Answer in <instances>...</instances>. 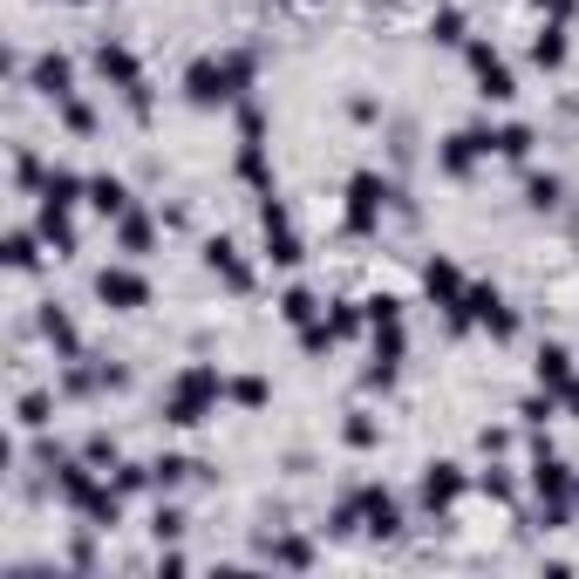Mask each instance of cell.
I'll return each instance as SVG.
<instances>
[{
  "mask_svg": "<svg viewBox=\"0 0 579 579\" xmlns=\"http://www.w3.org/2000/svg\"><path fill=\"white\" fill-rule=\"evenodd\" d=\"M260 75V55H246V48H225V55H198L185 68V96L198 110H218V103H239L246 89H253Z\"/></svg>",
  "mask_w": 579,
  "mask_h": 579,
  "instance_id": "1",
  "label": "cell"
},
{
  "mask_svg": "<svg viewBox=\"0 0 579 579\" xmlns=\"http://www.w3.org/2000/svg\"><path fill=\"white\" fill-rule=\"evenodd\" d=\"M218 395H225V375L218 368H185L178 382L164 389V423H178V430H191V423H205L212 410H218Z\"/></svg>",
  "mask_w": 579,
  "mask_h": 579,
  "instance_id": "2",
  "label": "cell"
},
{
  "mask_svg": "<svg viewBox=\"0 0 579 579\" xmlns=\"http://www.w3.org/2000/svg\"><path fill=\"white\" fill-rule=\"evenodd\" d=\"M389 178L382 171H355V178H348V232L355 239H368L375 225H382V205H389Z\"/></svg>",
  "mask_w": 579,
  "mask_h": 579,
  "instance_id": "3",
  "label": "cell"
},
{
  "mask_svg": "<svg viewBox=\"0 0 579 579\" xmlns=\"http://www.w3.org/2000/svg\"><path fill=\"white\" fill-rule=\"evenodd\" d=\"M498 150V130H484V123H470V130H457V137H443V150H437V164H443V178H470L477 164H484Z\"/></svg>",
  "mask_w": 579,
  "mask_h": 579,
  "instance_id": "4",
  "label": "cell"
},
{
  "mask_svg": "<svg viewBox=\"0 0 579 579\" xmlns=\"http://www.w3.org/2000/svg\"><path fill=\"white\" fill-rule=\"evenodd\" d=\"M464 55H470V75H477V96H484V103H512V96H518V75H512V62L498 55L491 41H470Z\"/></svg>",
  "mask_w": 579,
  "mask_h": 579,
  "instance_id": "5",
  "label": "cell"
},
{
  "mask_svg": "<svg viewBox=\"0 0 579 579\" xmlns=\"http://www.w3.org/2000/svg\"><path fill=\"white\" fill-rule=\"evenodd\" d=\"M423 293H430L437 307L450 314V327H457V335H464V327H477L470 307H464V293H470V287H464V273L450 266V260H430V266H423Z\"/></svg>",
  "mask_w": 579,
  "mask_h": 579,
  "instance_id": "6",
  "label": "cell"
},
{
  "mask_svg": "<svg viewBox=\"0 0 579 579\" xmlns=\"http://www.w3.org/2000/svg\"><path fill=\"white\" fill-rule=\"evenodd\" d=\"M96 300L116 307V314H137V307H150V280L137 266H103L96 273Z\"/></svg>",
  "mask_w": 579,
  "mask_h": 579,
  "instance_id": "7",
  "label": "cell"
},
{
  "mask_svg": "<svg viewBox=\"0 0 579 579\" xmlns=\"http://www.w3.org/2000/svg\"><path fill=\"white\" fill-rule=\"evenodd\" d=\"M464 307H470V320L484 327L491 341H512V335H518V314L505 307V293H498V287H470V293H464Z\"/></svg>",
  "mask_w": 579,
  "mask_h": 579,
  "instance_id": "8",
  "label": "cell"
},
{
  "mask_svg": "<svg viewBox=\"0 0 579 579\" xmlns=\"http://www.w3.org/2000/svg\"><path fill=\"white\" fill-rule=\"evenodd\" d=\"M260 225H266V260L273 266H300V232H293V218L280 198H266L260 205Z\"/></svg>",
  "mask_w": 579,
  "mask_h": 579,
  "instance_id": "9",
  "label": "cell"
},
{
  "mask_svg": "<svg viewBox=\"0 0 579 579\" xmlns=\"http://www.w3.org/2000/svg\"><path fill=\"white\" fill-rule=\"evenodd\" d=\"M532 484H539V498H545V505H572V512H579V477H572V464H559V457H552V450H539Z\"/></svg>",
  "mask_w": 579,
  "mask_h": 579,
  "instance_id": "10",
  "label": "cell"
},
{
  "mask_svg": "<svg viewBox=\"0 0 579 579\" xmlns=\"http://www.w3.org/2000/svg\"><path fill=\"white\" fill-rule=\"evenodd\" d=\"M470 491V477L457 470V464H430V470H423V512H450V505H457V498Z\"/></svg>",
  "mask_w": 579,
  "mask_h": 579,
  "instance_id": "11",
  "label": "cell"
},
{
  "mask_svg": "<svg viewBox=\"0 0 579 579\" xmlns=\"http://www.w3.org/2000/svg\"><path fill=\"white\" fill-rule=\"evenodd\" d=\"M28 89H41L48 103H62V96H75V62L48 48V55H35V68H28Z\"/></svg>",
  "mask_w": 579,
  "mask_h": 579,
  "instance_id": "12",
  "label": "cell"
},
{
  "mask_svg": "<svg viewBox=\"0 0 579 579\" xmlns=\"http://www.w3.org/2000/svg\"><path fill=\"white\" fill-rule=\"evenodd\" d=\"M355 498H362V518H368L362 532H368V539H395V532H402V505H395L382 484H368V491H355Z\"/></svg>",
  "mask_w": 579,
  "mask_h": 579,
  "instance_id": "13",
  "label": "cell"
},
{
  "mask_svg": "<svg viewBox=\"0 0 579 579\" xmlns=\"http://www.w3.org/2000/svg\"><path fill=\"white\" fill-rule=\"evenodd\" d=\"M205 266H212L232 293H253V266L239 260V246H232V239H205Z\"/></svg>",
  "mask_w": 579,
  "mask_h": 579,
  "instance_id": "14",
  "label": "cell"
},
{
  "mask_svg": "<svg viewBox=\"0 0 579 579\" xmlns=\"http://www.w3.org/2000/svg\"><path fill=\"white\" fill-rule=\"evenodd\" d=\"M35 232H41L48 246H55V260H68L75 246H83V239H75V218H68V205H48V198H41V212H35Z\"/></svg>",
  "mask_w": 579,
  "mask_h": 579,
  "instance_id": "15",
  "label": "cell"
},
{
  "mask_svg": "<svg viewBox=\"0 0 579 579\" xmlns=\"http://www.w3.org/2000/svg\"><path fill=\"white\" fill-rule=\"evenodd\" d=\"M75 512L89 518V532H110V525L123 518V491H116V484H103V477H96V484H89V498H83V505H75Z\"/></svg>",
  "mask_w": 579,
  "mask_h": 579,
  "instance_id": "16",
  "label": "cell"
},
{
  "mask_svg": "<svg viewBox=\"0 0 579 579\" xmlns=\"http://www.w3.org/2000/svg\"><path fill=\"white\" fill-rule=\"evenodd\" d=\"M532 375H539V389H552V395H559V389L572 382V348L545 341V348H539V362H532Z\"/></svg>",
  "mask_w": 579,
  "mask_h": 579,
  "instance_id": "17",
  "label": "cell"
},
{
  "mask_svg": "<svg viewBox=\"0 0 579 579\" xmlns=\"http://www.w3.org/2000/svg\"><path fill=\"white\" fill-rule=\"evenodd\" d=\"M116 246H123L130 260H143L150 246H158V225H150L143 212H123V218H116Z\"/></svg>",
  "mask_w": 579,
  "mask_h": 579,
  "instance_id": "18",
  "label": "cell"
},
{
  "mask_svg": "<svg viewBox=\"0 0 579 579\" xmlns=\"http://www.w3.org/2000/svg\"><path fill=\"white\" fill-rule=\"evenodd\" d=\"M41 335L55 341V355H62V362H75V355H83V335H75V320H68L62 307H41Z\"/></svg>",
  "mask_w": 579,
  "mask_h": 579,
  "instance_id": "19",
  "label": "cell"
},
{
  "mask_svg": "<svg viewBox=\"0 0 579 579\" xmlns=\"http://www.w3.org/2000/svg\"><path fill=\"white\" fill-rule=\"evenodd\" d=\"M566 55H572L566 21H545V28H539V41H532V62H539V68H566Z\"/></svg>",
  "mask_w": 579,
  "mask_h": 579,
  "instance_id": "20",
  "label": "cell"
},
{
  "mask_svg": "<svg viewBox=\"0 0 579 579\" xmlns=\"http://www.w3.org/2000/svg\"><path fill=\"white\" fill-rule=\"evenodd\" d=\"M239 178L253 185L260 198H273V164H266V143H239Z\"/></svg>",
  "mask_w": 579,
  "mask_h": 579,
  "instance_id": "21",
  "label": "cell"
},
{
  "mask_svg": "<svg viewBox=\"0 0 579 579\" xmlns=\"http://www.w3.org/2000/svg\"><path fill=\"white\" fill-rule=\"evenodd\" d=\"M89 205L103 218H123V212H130V185H123V178H89Z\"/></svg>",
  "mask_w": 579,
  "mask_h": 579,
  "instance_id": "22",
  "label": "cell"
},
{
  "mask_svg": "<svg viewBox=\"0 0 579 579\" xmlns=\"http://www.w3.org/2000/svg\"><path fill=\"white\" fill-rule=\"evenodd\" d=\"M41 198H48V205H83V198H89V185L75 178V171H48V185H41Z\"/></svg>",
  "mask_w": 579,
  "mask_h": 579,
  "instance_id": "23",
  "label": "cell"
},
{
  "mask_svg": "<svg viewBox=\"0 0 579 579\" xmlns=\"http://www.w3.org/2000/svg\"><path fill=\"white\" fill-rule=\"evenodd\" d=\"M280 320H287V327H307V320H320V300H314L307 287H287V293H280Z\"/></svg>",
  "mask_w": 579,
  "mask_h": 579,
  "instance_id": "24",
  "label": "cell"
},
{
  "mask_svg": "<svg viewBox=\"0 0 579 579\" xmlns=\"http://www.w3.org/2000/svg\"><path fill=\"white\" fill-rule=\"evenodd\" d=\"M48 416H55V395H48V389H28V395H21V410H14L21 430H48Z\"/></svg>",
  "mask_w": 579,
  "mask_h": 579,
  "instance_id": "25",
  "label": "cell"
},
{
  "mask_svg": "<svg viewBox=\"0 0 579 579\" xmlns=\"http://www.w3.org/2000/svg\"><path fill=\"white\" fill-rule=\"evenodd\" d=\"M8 266L14 273H35L41 266V232H8Z\"/></svg>",
  "mask_w": 579,
  "mask_h": 579,
  "instance_id": "26",
  "label": "cell"
},
{
  "mask_svg": "<svg viewBox=\"0 0 579 579\" xmlns=\"http://www.w3.org/2000/svg\"><path fill=\"white\" fill-rule=\"evenodd\" d=\"M225 395H232L239 410H266V395H273V389L260 382V375H239V382H225Z\"/></svg>",
  "mask_w": 579,
  "mask_h": 579,
  "instance_id": "27",
  "label": "cell"
},
{
  "mask_svg": "<svg viewBox=\"0 0 579 579\" xmlns=\"http://www.w3.org/2000/svg\"><path fill=\"white\" fill-rule=\"evenodd\" d=\"M55 110H62V123H68V130H75V137H89V130H96V110L83 103V96H62V103H55Z\"/></svg>",
  "mask_w": 579,
  "mask_h": 579,
  "instance_id": "28",
  "label": "cell"
},
{
  "mask_svg": "<svg viewBox=\"0 0 579 579\" xmlns=\"http://www.w3.org/2000/svg\"><path fill=\"white\" fill-rule=\"evenodd\" d=\"M559 198H566V185H559V178H532V185H525V205H532V212H552Z\"/></svg>",
  "mask_w": 579,
  "mask_h": 579,
  "instance_id": "29",
  "label": "cell"
},
{
  "mask_svg": "<svg viewBox=\"0 0 579 579\" xmlns=\"http://www.w3.org/2000/svg\"><path fill=\"white\" fill-rule=\"evenodd\" d=\"M327 327H335V341L362 335V307H355V300H335V314H327Z\"/></svg>",
  "mask_w": 579,
  "mask_h": 579,
  "instance_id": "30",
  "label": "cell"
},
{
  "mask_svg": "<svg viewBox=\"0 0 579 579\" xmlns=\"http://www.w3.org/2000/svg\"><path fill=\"white\" fill-rule=\"evenodd\" d=\"M266 552H273L280 566H314V545H307V539H273Z\"/></svg>",
  "mask_w": 579,
  "mask_h": 579,
  "instance_id": "31",
  "label": "cell"
},
{
  "mask_svg": "<svg viewBox=\"0 0 579 579\" xmlns=\"http://www.w3.org/2000/svg\"><path fill=\"white\" fill-rule=\"evenodd\" d=\"M498 158H532V130H525V123L498 130Z\"/></svg>",
  "mask_w": 579,
  "mask_h": 579,
  "instance_id": "32",
  "label": "cell"
},
{
  "mask_svg": "<svg viewBox=\"0 0 579 579\" xmlns=\"http://www.w3.org/2000/svg\"><path fill=\"white\" fill-rule=\"evenodd\" d=\"M430 35H437V41H464V8H443V14L430 21Z\"/></svg>",
  "mask_w": 579,
  "mask_h": 579,
  "instance_id": "33",
  "label": "cell"
},
{
  "mask_svg": "<svg viewBox=\"0 0 579 579\" xmlns=\"http://www.w3.org/2000/svg\"><path fill=\"white\" fill-rule=\"evenodd\" d=\"M239 143H266V116H260L253 103L239 110Z\"/></svg>",
  "mask_w": 579,
  "mask_h": 579,
  "instance_id": "34",
  "label": "cell"
},
{
  "mask_svg": "<svg viewBox=\"0 0 579 579\" xmlns=\"http://www.w3.org/2000/svg\"><path fill=\"white\" fill-rule=\"evenodd\" d=\"M83 457H89L96 470H116V443H110V437H89V443H83Z\"/></svg>",
  "mask_w": 579,
  "mask_h": 579,
  "instance_id": "35",
  "label": "cell"
},
{
  "mask_svg": "<svg viewBox=\"0 0 579 579\" xmlns=\"http://www.w3.org/2000/svg\"><path fill=\"white\" fill-rule=\"evenodd\" d=\"M150 470H158V484H185L198 464H191V457H164V464H150Z\"/></svg>",
  "mask_w": 579,
  "mask_h": 579,
  "instance_id": "36",
  "label": "cell"
},
{
  "mask_svg": "<svg viewBox=\"0 0 579 579\" xmlns=\"http://www.w3.org/2000/svg\"><path fill=\"white\" fill-rule=\"evenodd\" d=\"M14 178H21V185H48V171H41L35 150H21V158H14Z\"/></svg>",
  "mask_w": 579,
  "mask_h": 579,
  "instance_id": "37",
  "label": "cell"
},
{
  "mask_svg": "<svg viewBox=\"0 0 579 579\" xmlns=\"http://www.w3.org/2000/svg\"><path fill=\"white\" fill-rule=\"evenodd\" d=\"M552 402H559L552 389H545V395H525V402H518V416H525V423H545V416H552Z\"/></svg>",
  "mask_w": 579,
  "mask_h": 579,
  "instance_id": "38",
  "label": "cell"
},
{
  "mask_svg": "<svg viewBox=\"0 0 579 579\" xmlns=\"http://www.w3.org/2000/svg\"><path fill=\"white\" fill-rule=\"evenodd\" d=\"M150 532H158V545L178 539V532H185V512H158V518H150Z\"/></svg>",
  "mask_w": 579,
  "mask_h": 579,
  "instance_id": "39",
  "label": "cell"
},
{
  "mask_svg": "<svg viewBox=\"0 0 579 579\" xmlns=\"http://www.w3.org/2000/svg\"><path fill=\"white\" fill-rule=\"evenodd\" d=\"M348 443L368 450V443H375V423H368V416H355V423H348Z\"/></svg>",
  "mask_w": 579,
  "mask_h": 579,
  "instance_id": "40",
  "label": "cell"
},
{
  "mask_svg": "<svg viewBox=\"0 0 579 579\" xmlns=\"http://www.w3.org/2000/svg\"><path fill=\"white\" fill-rule=\"evenodd\" d=\"M532 8H545L552 21H566V14H572V0H532Z\"/></svg>",
  "mask_w": 579,
  "mask_h": 579,
  "instance_id": "41",
  "label": "cell"
},
{
  "mask_svg": "<svg viewBox=\"0 0 579 579\" xmlns=\"http://www.w3.org/2000/svg\"><path fill=\"white\" fill-rule=\"evenodd\" d=\"M559 402H566V410H572V423H579V375H572V382L559 389Z\"/></svg>",
  "mask_w": 579,
  "mask_h": 579,
  "instance_id": "42",
  "label": "cell"
},
{
  "mask_svg": "<svg viewBox=\"0 0 579 579\" xmlns=\"http://www.w3.org/2000/svg\"><path fill=\"white\" fill-rule=\"evenodd\" d=\"M68 8H89V0H68Z\"/></svg>",
  "mask_w": 579,
  "mask_h": 579,
  "instance_id": "43",
  "label": "cell"
},
{
  "mask_svg": "<svg viewBox=\"0 0 579 579\" xmlns=\"http://www.w3.org/2000/svg\"><path fill=\"white\" fill-rule=\"evenodd\" d=\"M300 8H314V0H300Z\"/></svg>",
  "mask_w": 579,
  "mask_h": 579,
  "instance_id": "44",
  "label": "cell"
}]
</instances>
